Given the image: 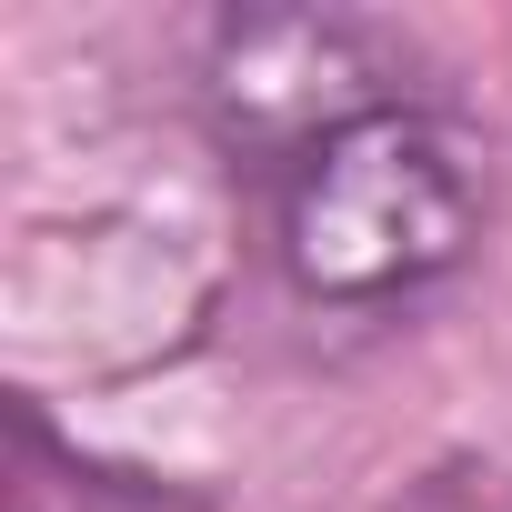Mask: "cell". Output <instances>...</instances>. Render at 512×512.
<instances>
[{
    "mask_svg": "<svg viewBox=\"0 0 512 512\" xmlns=\"http://www.w3.org/2000/svg\"><path fill=\"white\" fill-rule=\"evenodd\" d=\"M392 512H512V462H482V452H452V462L412 472Z\"/></svg>",
    "mask_w": 512,
    "mask_h": 512,
    "instance_id": "obj_3",
    "label": "cell"
},
{
    "mask_svg": "<svg viewBox=\"0 0 512 512\" xmlns=\"http://www.w3.org/2000/svg\"><path fill=\"white\" fill-rule=\"evenodd\" d=\"M272 262L312 312H412L482 251V141L432 101H382L312 151H292L272 181Z\"/></svg>",
    "mask_w": 512,
    "mask_h": 512,
    "instance_id": "obj_1",
    "label": "cell"
},
{
    "mask_svg": "<svg viewBox=\"0 0 512 512\" xmlns=\"http://www.w3.org/2000/svg\"><path fill=\"white\" fill-rule=\"evenodd\" d=\"M382 101H412V81H402L392 41L342 11H241V21H211V41H201V111H211L221 151L251 161L262 181Z\"/></svg>",
    "mask_w": 512,
    "mask_h": 512,
    "instance_id": "obj_2",
    "label": "cell"
}]
</instances>
